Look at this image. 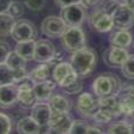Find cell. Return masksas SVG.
<instances>
[{"mask_svg": "<svg viewBox=\"0 0 134 134\" xmlns=\"http://www.w3.org/2000/svg\"><path fill=\"white\" fill-rule=\"evenodd\" d=\"M70 64L72 65L74 70L81 79H86L94 71L96 65V53L91 48L81 49L79 51L72 52L70 57Z\"/></svg>", "mask_w": 134, "mask_h": 134, "instance_id": "cell-1", "label": "cell"}, {"mask_svg": "<svg viewBox=\"0 0 134 134\" xmlns=\"http://www.w3.org/2000/svg\"><path fill=\"white\" fill-rule=\"evenodd\" d=\"M122 83L118 76L114 74H102L97 76L93 82V90L97 97L116 95Z\"/></svg>", "mask_w": 134, "mask_h": 134, "instance_id": "cell-2", "label": "cell"}, {"mask_svg": "<svg viewBox=\"0 0 134 134\" xmlns=\"http://www.w3.org/2000/svg\"><path fill=\"white\" fill-rule=\"evenodd\" d=\"M62 46L68 52H75L87 46V39L81 26H68L61 36Z\"/></svg>", "mask_w": 134, "mask_h": 134, "instance_id": "cell-3", "label": "cell"}, {"mask_svg": "<svg viewBox=\"0 0 134 134\" xmlns=\"http://www.w3.org/2000/svg\"><path fill=\"white\" fill-rule=\"evenodd\" d=\"M61 18L66 26H81L87 18V7L82 3L65 6L61 11Z\"/></svg>", "mask_w": 134, "mask_h": 134, "instance_id": "cell-4", "label": "cell"}, {"mask_svg": "<svg viewBox=\"0 0 134 134\" xmlns=\"http://www.w3.org/2000/svg\"><path fill=\"white\" fill-rule=\"evenodd\" d=\"M114 27L118 30H129L134 25V10L121 3L111 14Z\"/></svg>", "mask_w": 134, "mask_h": 134, "instance_id": "cell-5", "label": "cell"}, {"mask_svg": "<svg viewBox=\"0 0 134 134\" xmlns=\"http://www.w3.org/2000/svg\"><path fill=\"white\" fill-rule=\"evenodd\" d=\"M11 36L15 42H26L35 41L37 37V29L35 24L27 19H18L14 23Z\"/></svg>", "mask_w": 134, "mask_h": 134, "instance_id": "cell-6", "label": "cell"}, {"mask_svg": "<svg viewBox=\"0 0 134 134\" xmlns=\"http://www.w3.org/2000/svg\"><path fill=\"white\" fill-rule=\"evenodd\" d=\"M52 77H53V81L56 82V84L59 86L61 88H63V87L72 83L79 77V75L76 74V71L74 70L72 65L70 63L61 62V63H58L53 68Z\"/></svg>", "mask_w": 134, "mask_h": 134, "instance_id": "cell-7", "label": "cell"}, {"mask_svg": "<svg viewBox=\"0 0 134 134\" xmlns=\"http://www.w3.org/2000/svg\"><path fill=\"white\" fill-rule=\"evenodd\" d=\"M72 121L74 120L69 113L51 109L48 129L51 132H55V133H69Z\"/></svg>", "mask_w": 134, "mask_h": 134, "instance_id": "cell-8", "label": "cell"}, {"mask_svg": "<svg viewBox=\"0 0 134 134\" xmlns=\"http://www.w3.org/2000/svg\"><path fill=\"white\" fill-rule=\"evenodd\" d=\"M99 108V97L95 94L82 93L76 101V109L84 118H93L94 113Z\"/></svg>", "mask_w": 134, "mask_h": 134, "instance_id": "cell-9", "label": "cell"}, {"mask_svg": "<svg viewBox=\"0 0 134 134\" xmlns=\"http://www.w3.org/2000/svg\"><path fill=\"white\" fill-rule=\"evenodd\" d=\"M68 26L63 21L61 17L57 15H49L42 21L41 30L43 35L50 38H61Z\"/></svg>", "mask_w": 134, "mask_h": 134, "instance_id": "cell-10", "label": "cell"}, {"mask_svg": "<svg viewBox=\"0 0 134 134\" xmlns=\"http://www.w3.org/2000/svg\"><path fill=\"white\" fill-rule=\"evenodd\" d=\"M89 24L96 32H108L114 27L113 18L103 8H99L89 15Z\"/></svg>", "mask_w": 134, "mask_h": 134, "instance_id": "cell-11", "label": "cell"}, {"mask_svg": "<svg viewBox=\"0 0 134 134\" xmlns=\"http://www.w3.org/2000/svg\"><path fill=\"white\" fill-rule=\"evenodd\" d=\"M128 56L129 53L126 48L111 45L103 52V62L110 68H121Z\"/></svg>", "mask_w": 134, "mask_h": 134, "instance_id": "cell-12", "label": "cell"}, {"mask_svg": "<svg viewBox=\"0 0 134 134\" xmlns=\"http://www.w3.org/2000/svg\"><path fill=\"white\" fill-rule=\"evenodd\" d=\"M56 53L55 45L48 39H39L35 43L33 61L38 63H49Z\"/></svg>", "mask_w": 134, "mask_h": 134, "instance_id": "cell-13", "label": "cell"}, {"mask_svg": "<svg viewBox=\"0 0 134 134\" xmlns=\"http://www.w3.org/2000/svg\"><path fill=\"white\" fill-rule=\"evenodd\" d=\"M27 74L29 72L25 70V68L14 70L11 66H8L6 63H0V86L13 84L20 79H23Z\"/></svg>", "mask_w": 134, "mask_h": 134, "instance_id": "cell-14", "label": "cell"}, {"mask_svg": "<svg viewBox=\"0 0 134 134\" xmlns=\"http://www.w3.org/2000/svg\"><path fill=\"white\" fill-rule=\"evenodd\" d=\"M18 102V87L15 83L0 86V108H12Z\"/></svg>", "mask_w": 134, "mask_h": 134, "instance_id": "cell-15", "label": "cell"}, {"mask_svg": "<svg viewBox=\"0 0 134 134\" xmlns=\"http://www.w3.org/2000/svg\"><path fill=\"white\" fill-rule=\"evenodd\" d=\"M50 115H51V108L48 103L38 102L31 108V116L35 119V121L42 128H44V127L48 128L49 121H50Z\"/></svg>", "mask_w": 134, "mask_h": 134, "instance_id": "cell-16", "label": "cell"}, {"mask_svg": "<svg viewBox=\"0 0 134 134\" xmlns=\"http://www.w3.org/2000/svg\"><path fill=\"white\" fill-rule=\"evenodd\" d=\"M99 103H100V108H103L106 110H108L114 116V119L122 115L121 107H120V100L116 95L99 97Z\"/></svg>", "mask_w": 134, "mask_h": 134, "instance_id": "cell-17", "label": "cell"}, {"mask_svg": "<svg viewBox=\"0 0 134 134\" xmlns=\"http://www.w3.org/2000/svg\"><path fill=\"white\" fill-rule=\"evenodd\" d=\"M56 82L50 81V80H45V81L38 82L35 84V94L37 97L38 102H45L49 100V97L51 96L53 89H55Z\"/></svg>", "mask_w": 134, "mask_h": 134, "instance_id": "cell-18", "label": "cell"}, {"mask_svg": "<svg viewBox=\"0 0 134 134\" xmlns=\"http://www.w3.org/2000/svg\"><path fill=\"white\" fill-rule=\"evenodd\" d=\"M109 42L111 45L127 49L133 43V36L128 30H118L110 35Z\"/></svg>", "mask_w": 134, "mask_h": 134, "instance_id": "cell-19", "label": "cell"}, {"mask_svg": "<svg viewBox=\"0 0 134 134\" xmlns=\"http://www.w3.org/2000/svg\"><path fill=\"white\" fill-rule=\"evenodd\" d=\"M17 131L20 134H38L41 133L42 127L35 121L32 116H25L18 121Z\"/></svg>", "mask_w": 134, "mask_h": 134, "instance_id": "cell-20", "label": "cell"}, {"mask_svg": "<svg viewBox=\"0 0 134 134\" xmlns=\"http://www.w3.org/2000/svg\"><path fill=\"white\" fill-rule=\"evenodd\" d=\"M48 104L53 110L69 113L71 109V101L61 94H51V96L48 100Z\"/></svg>", "mask_w": 134, "mask_h": 134, "instance_id": "cell-21", "label": "cell"}, {"mask_svg": "<svg viewBox=\"0 0 134 134\" xmlns=\"http://www.w3.org/2000/svg\"><path fill=\"white\" fill-rule=\"evenodd\" d=\"M18 102L23 108L31 109L36 103H38L35 90L33 89H18Z\"/></svg>", "mask_w": 134, "mask_h": 134, "instance_id": "cell-22", "label": "cell"}, {"mask_svg": "<svg viewBox=\"0 0 134 134\" xmlns=\"http://www.w3.org/2000/svg\"><path fill=\"white\" fill-rule=\"evenodd\" d=\"M51 68H52V66L49 63H39V65L33 69L31 72H29V75H30V77L36 83H38V82L48 80L49 75H50V72H51Z\"/></svg>", "mask_w": 134, "mask_h": 134, "instance_id": "cell-23", "label": "cell"}, {"mask_svg": "<svg viewBox=\"0 0 134 134\" xmlns=\"http://www.w3.org/2000/svg\"><path fill=\"white\" fill-rule=\"evenodd\" d=\"M35 41H26V42H18L15 46V51L26 61L33 59L35 56Z\"/></svg>", "mask_w": 134, "mask_h": 134, "instance_id": "cell-24", "label": "cell"}, {"mask_svg": "<svg viewBox=\"0 0 134 134\" xmlns=\"http://www.w3.org/2000/svg\"><path fill=\"white\" fill-rule=\"evenodd\" d=\"M15 19L7 12L0 13V37H7L11 35Z\"/></svg>", "mask_w": 134, "mask_h": 134, "instance_id": "cell-25", "label": "cell"}, {"mask_svg": "<svg viewBox=\"0 0 134 134\" xmlns=\"http://www.w3.org/2000/svg\"><path fill=\"white\" fill-rule=\"evenodd\" d=\"M133 125L127 122L126 120L111 124L110 126L107 128L106 133L108 134H131L133 133Z\"/></svg>", "mask_w": 134, "mask_h": 134, "instance_id": "cell-26", "label": "cell"}, {"mask_svg": "<svg viewBox=\"0 0 134 134\" xmlns=\"http://www.w3.org/2000/svg\"><path fill=\"white\" fill-rule=\"evenodd\" d=\"M26 59H24L17 51H11L10 55H8L7 59H6L5 63L7 64L8 66H11L14 70H18V69H24L26 65Z\"/></svg>", "mask_w": 134, "mask_h": 134, "instance_id": "cell-27", "label": "cell"}, {"mask_svg": "<svg viewBox=\"0 0 134 134\" xmlns=\"http://www.w3.org/2000/svg\"><path fill=\"white\" fill-rule=\"evenodd\" d=\"M121 72L125 77L129 80H134V55H129L121 66Z\"/></svg>", "mask_w": 134, "mask_h": 134, "instance_id": "cell-28", "label": "cell"}, {"mask_svg": "<svg viewBox=\"0 0 134 134\" xmlns=\"http://www.w3.org/2000/svg\"><path fill=\"white\" fill-rule=\"evenodd\" d=\"M93 119L95 122H99V124H108V122H110L114 119V116L108 110H106V109L99 108L94 113Z\"/></svg>", "mask_w": 134, "mask_h": 134, "instance_id": "cell-29", "label": "cell"}, {"mask_svg": "<svg viewBox=\"0 0 134 134\" xmlns=\"http://www.w3.org/2000/svg\"><path fill=\"white\" fill-rule=\"evenodd\" d=\"M119 99H128L134 101V83H122L119 93L116 94Z\"/></svg>", "mask_w": 134, "mask_h": 134, "instance_id": "cell-30", "label": "cell"}, {"mask_svg": "<svg viewBox=\"0 0 134 134\" xmlns=\"http://www.w3.org/2000/svg\"><path fill=\"white\" fill-rule=\"evenodd\" d=\"M63 91L66 94H69V95H75V94H79L82 91V89H83V83H82V79L81 77H77V79L75 80V81L72 82V83L68 84V86L63 87Z\"/></svg>", "mask_w": 134, "mask_h": 134, "instance_id": "cell-31", "label": "cell"}, {"mask_svg": "<svg viewBox=\"0 0 134 134\" xmlns=\"http://www.w3.org/2000/svg\"><path fill=\"white\" fill-rule=\"evenodd\" d=\"M88 127H89V125L87 124L84 120H74L69 133L70 134H76V133L83 134V133H87Z\"/></svg>", "mask_w": 134, "mask_h": 134, "instance_id": "cell-32", "label": "cell"}, {"mask_svg": "<svg viewBox=\"0 0 134 134\" xmlns=\"http://www.w3.org/2000/svg\"><path fill=\"white\" fill-rule=\"evenodd\" d=\"M7 13L12 15L14 19L20 18L21 15L24 14V6H23V4L19 3V1H14V0H13L12 4L10 5V7H8V10H7Z\"/></svg>", "mask_w": 134, "mask_h": 134, "instance_id": "cell-33", "label": "cell"}, {"mask_svg": "<svg viewBox=\"0 0 134 134\" xmlns=\"http://www.w3.org/2000/svg\"><path fill=\"white\" fill-rule=\"evenodd\" d=\"M12 129V121L6 114L0 113V134H8Z\"/></svg>", "mask_w": 134, "mask_h": 134, "instance_id": "cell-34", "label": "cell"}, {"mask_svg": "<svg viewBox=\"0 0 134 134\" xmlns=\"http://www.w3.org/2000/svg\"><path fill=\"white\" fill-rule=\"evenodd\" d=\"M24 6L31 11H41L45 6V0H23Z\"/></svg>", "mask_w": 134, "mask_h": 134, "instance_id": "cell-35", "label": "cell"}, {"mask_svg": "<svg viewBox=\"0 0 134 134\" xmlns=\"http://www.w3.org/2000/svg\"><path fill=\"white\" fill-rule=\"evenodd\" d=\"M10 52H11V49L8 43H6L4 41H0V63H5Z\"/></svg>", "mask_w": 134, "mask_h": 134, "instance_id": "cell-36", "label": "cell"}, {"mask_svg": "<svg viewBox=\"0 0 134 134\" xmlns=\"http://www.w3.org/2000/svg\"><path fill=\"white\" fill-rule=\"evenodd\" d=\"M121 3H119V1H116V0H109L107 4H104V6L102 8H103L104 11H106L108 14H113V12L115 10H116V7L120 5Z\"/></svg>", "mask_w": 134, "mask_h": 134, "instance_id": "cell-37", "label": "cell"}, {"mask_svg": "<svg viewBox=\"0 0 134 134\" xmlns=\"http://www.w3.org/2000/svg\"><path fill=\"white\" fill-rule=\"evenodd\" d=\"M79 3H81V0H55V4L61 8L69 5H72V4H79Z\"/></svg>", "mask_w": 134, "mask_h": 134, "instance_id": "cell-38", "label": "cell"}, {"mask_svg": "<svg viewBox=\"0 0 134 134\" xmlns=\"http://www.w3.org/2000/svg\"><path fill=\"white\" fill-rule=\"evenodd\" d=\"M81 3L86 7H97L103 3V0H81Z\"/></svg>", "mask_w": 134, "mask_h": 134, "instance_id": "cell-39", "label": "cell"}, {"mask_svg": "<svg viewBox=\"0 0 134 134\" xmlns=\"http://www.w3.org/2000/svg\"><path fill=\"white\" fill-rule=\"evenodd\" d=\"M13 0H0V13L7 12L10 5L12 4Z\"/></svg>", "mask_w": 134, "mask_h": 134, "instance_id": "cell-40", "label": "cell"}, {"mask_svg": "<svg viewBox=\"0 0 134 134\" xmlns=\"http://www.w3.org/2000/svg\"><path fill=\"white\" fill-rule=\"evenodd\" d=\"M90 133H97V134H101V133H103V132H102V129L97 128V127L89 126V127H88V131H87V134H90Z\"/></svg>", "mask_w": 134, "mask_h": 134, "instance_id": "cell-41", "label": "cell"}, {"mask_svg": "<svg viewBox=\"0 0 134 134\" xmlns=\"http://www.w3.org/2000/svg\"><path fill=\"white\" fill-rule=\"evenodd\" d=\"M125 4L128 5L129 7H132L134 10V0H125Z\"/></svg>", "mask_w": 134, "mask_h": 134, "instance_id": "cell-42", "label": "cell"}, {"mask_svg": "<svg viewBox=\"0 0 134 134\" xmlns=\"http://www.w3.org/2000/svg\"><path fill=\"white\" fill-rule=\"evenodd\" d=\"M116 1H119V3H125V0H116Z\"/></svg>", "mask_w": 134, "mask_h": 134, "instance_id": "cell-43", "label": "cell"}, {"mask_svg": "<svg viewBox=\"0 0 134 134\" xmlns=\"http://www.w3.org/2000/svg\"><path fill=\"white\" fill-rule=\"evenodd\" d=\"M133 45H134V43H133ZM133 48H134V46H133Z\"/></svg>", "mask_w": 134, "mask_h": 134, "instance_id": "cell-44", "label": "cell"}, {"mask_svg": "<svg viewBox=\"0 0 134 134\" xmlns=\"http://www.w3.org/2000/svg\"><path fill=\"white\" fill-rule=\"evenodd\" d=\"M133 133H134V132H133Z\"/></svg>", "mask_w": 134, "mask_h": 134, "instance_id": "cell-45", "label": "cell"}]
</instances>
